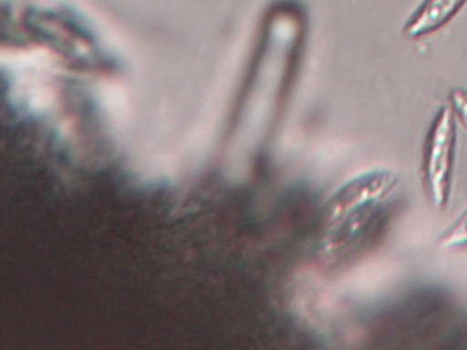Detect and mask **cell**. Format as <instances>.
I'll return each mask as SVG.
<instances>
[{
	"mask_svg": "<svg viewBox=\"0 0 467 350\" xmlns=\"http://www.w3.org/2000/svg\"><path fill=\"white\" fill-rule=\"evenodd\" d=\"M455 115L442 107L431 123L423 153V189L429 202L437 210L447 205L455 153Z\"/></svg>",
	"mask_w": 467,
	"mask_h": 350,
	"instance_id": "6da1fadb",
	"label": "cell"
},
{
	"mask_svg": "<svg viewBox=\"0 0 467 350\" xmlns=\"http://www.w3.org/2000/svg\"><path fill=\"white\" fill-rule=\"evenodd\" d=\"M395 182V175L382 170L358 175L333 194L325 210L324 223L332 229L360 211L374 207L389 193Z\"/></svg>",
	"mask_w": 467,
	"mask_h": 350,
	"instance_id": "7a4b0ae2",
	"label": "cell"
},
{
	"mask_svg": "<svg viewBox=\"0 0 467 350\" xmlns=\"http://www.w3.org/2000/svg\"><path fill=\"white\" fill-rule=\"evenodd\" d=\"M466 3L467 0H425L404 25V36L415 40L437 32L445 26Z\"/></svg>",
	"mask_w": 467,
	"mask_h": 350,
	"instance_id": "3957f363",
	"label": "cell"
},
{
	"mask_svg": "<svg viewBox=\"0 0 467 350\" xmlns=\"http://www.w3.org/2000/svg\"><path fill=\"white\" fill-rule=\"evenodd\" d=\"M442 249H459L467 246V212L440 238Z\"/></svg>",
	"mask_w": 467,
	"mask_h": 350,
	"instance_id": "277c9868",
	"label": "cell"
},
{
	"mask_svg": "<svg viewBox=\"0 0 467 350\" xmlns=\"http://www.w3.org/2000/svg\"><path fill=\"white\" fill-rule=\"evenodd\" d=\"M450 103L456 119L461 120L462 125L467 129V92L462 89L452 90Z\"/></svg>",
	"mask_w": 467,
	"mask_h": 350,
	"instance_id": "5b68a950",
	"label": "cell"
}]
</instances>
